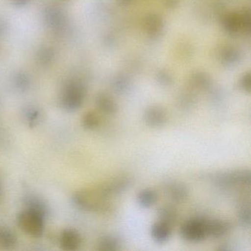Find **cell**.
<instances>
[{"label": "cell", "instance_id": "27", "mask_svg": "<svg viewBox=\"0 0 251 251\" xmlns=\"http://www.w3.org/2000/svg\"><path fill=\"white\" fill-rule=\"evenodd\" d=\"M40 113L36 108H29L26 111L25 117L30 126H34L39 121Z\"/></svg>", "mask_w": 251, "mask_h": 251}, {"label": "cell", "instance_id": "7", "mask_svg": "<svg viewBox=\"0 0 251 251\" xmlns=\"http://www.w3.org/2000/svg\"><path fill=\"white\" fill-rule=\"evenodd\" d=\"M167 111L164 107L158 105H151L144 111L143 120L148 127L159 128L167 123Z\"/></svg>", "mask_w": 251, "mask_h": 251}, {"label": "cell", "instance_id": "12", "mask_svg": "<svg viewBox=\"0 0 251 251\" xmlns=\"http://www.w3.org/2000/svg\"><path fill=\"white\" fill-rule=\"evenodd\" d=\"M95 105L100 111L106 115H114L118 111V105L115 100L111 95L105 92L97 95Z\"/></svg>", "mask_w": 251, "mask_h": 251}, {"label": "cell", "instance_id": "16", "mask_svg": "<svg viewBox=\"0 0 251 251\" xmlns=\"http://www.w3.org/2000/svg\"><path fill=\"white\" fill-rule=\"evenodd\" d=\"M25 208L39 213L47 218L48 215V205L46 202L36 195H28L24 199Z\"/></svg>", "mask_w": 251, "mask_h": 251}, {"label": "cell", "instance_id": "32", "mask_svg": "<svg viewBox=\"0 0 251 251\" xmlns=\"http://www.w3.org/2000/svg\"><path fill=\"white\" fill-rule=\"evenodd\" d=\"M20 1H25V0H20Z\"/></svg>", "mask_w": 251, "mask_h": 251}, {"label": "cell", "instance_id": "13", "mask_svg": "<svg viewBox=\"0 0 251 251\" xmlns=\"http://www.w3.org/2000/svg\"><path fill=\"white\" fill-rule=\"evenodd\" d=\"M173 233V226L158 220L151 227V234L152 239L158 243H164L170 239Z\"/></svg>", "mask_w": 251, "mask_h": 251}, {"label": "cell", "instance_id": "2", "mask_svg": "<svg viewBox=\"0 0 251 251\" xmlns=\"http://www.w3.org/2000/svg\"><path fill=\"white\" fill-rule=\"evenodd\" d=\"M211 180L217 187L230 189L236 186L249 187L251 183V173L248 169L220 172L211 176Z\"/></svg>", "mask_w": 251, "mask_h": 251}, {"label": "cell", "instance_id": "31", "mask_svg": "<svg viewBox=\"0 0 251 251\" xmlns=\"http://www.w3.org/2000/svg\"><path fill=\"white\" fill-rule=\"evenodd\" d=\"M118 1L123 4H127L133 1V0H118Z\"/></svg>", "mask_w": 251, "mask_h": 251}, {"label": "cell", "instance_id": "4", "mask_svg": "<svg viewBox=\"0 0 251 251\" xmlns=\"http://www.w3.org/2000/svg\"><path fill=\"white\" fill-rule=\"evenodd\" d=\"M86 95V88L83 84L76 82L68 83L61 93V105L66 111H77L83 105Z\"/></svg>", "mask_w": 251, "mask_h": 251}, {"label": "cell", "instance_id": "10", "mask_svg": "<svg viewBox=\"0 0 251 251\" xmlns=\"http://www.w3.org/2000/svg\"><path fill=\"white\" fill-rule=\"evenodd\" d=\"M60 245L64 251H76L82 244V236L80 232L75 228H66L60 235Z\"/></svg>", "mask_w": 251, "mask_h": 251}, {"label": "cell", "instance_id": "21", "mask_svg": "<svg viewBox=\"0 0 251 251\" xmlns=\"http://www.w3.org/2000/svg\"><path fill=\"white\" fill-rule=\"evenodd\" d=\"M17 242L15 233L6 226H0V247L9 249L14 248Z\"/></svg>", "mask_w": 251, "mask_h": 251}, {"label": "cell", "instance_id": "8", "mask_svg": "<svg viewBox=\"0 0 251 251\" xmlns=\"http://www.w3.org/2000/svg\"><path fill=\"white\" fill-rule=\"evenodd\" d=\"M164 195L173 203H181L189 196V188L179 181H170L164 186Z\"/></svg>", "mask_w": 251, "mask_h": 251}, {"label": "cell", "instance_id": "1", "mask_svg": "<svg viewBox=\"0 0 251 251\" xmlns=\"http://www.w3.org/2000/svg\"><path fill=\"white\" fill-rule=\"evenodd\" d=\"M110 198L101 192L99 187L77 191L73 197V203L86 211L101 212L109 209Z\"/></svg>", "mask_w": 251, "mask_h": 251}, {"label": "cell", "instance_id": "26", "mask_svg": "<svg viewBox=\"0 0 251 251\" xmlns=\"http://www.w3.org/2000/svg\"><path fill=\"white\" fill-rule=\"evenodd\" d=\"M157 82L162 86H168L173 83V77L171 74L165 70H161L157 73Z\"/></svg>", "mask_w": 251, "mask_h": 251}, {"label": "cell", "instance_id": "28", "mask_svg": "<svg viewBox=\"0 0 251 251\" xmlns=\"http://www.w3.org/2000/svg\"><path fill=\"white\" fill-rule=\"evenodd\" d=\"M240 14L241 19H242V31L250 33L251 27V12H250V11L246 10Z\"/></svg>", "mask_w": 251, "mask_h": 251}, {"label": "cell", "instance_id": "22", "mask_svg": "<svg viewBox=\"0 0 251 251\" xmlns=\"http://www.w3.org/2000/svg\"><path fill=\"white\" fill-rule=\"evenodd\" d=\"M81 123L83 127L86 130H95L100 126V117L95 111H87L82 117Z\"/></svg>", "mask_w": 251, "mask_h": 251}, {"label": "cell", "instance_id": "5", "mask_svg": "<svg viewBox=\"0 0 251 251\" xmlns=\"http://www.w3.org/2000/svg\"><path fill=\"white\" fill-rule=\"evenodd\" d=\"M207 218L197 217L185 222L180 229L182 239L192 243H198L205 240L207 236Z\"/></svg>", "mask_w": 251, "mask_h": 251}, {"label": "cell", "instance_id": "3", "mask_svg": "<svg viewBox=\"0 0 251 251\" xmlns=\"http://www.w3.org/2000/svg\"><path fill=\"white\" fill-rule=\"evenodd\" d=\"M45 220L46 218L39 213L25 208L17 215V223L26 234L39 238L45 233Z\"/></svg>", "mask_w": 251, "mask_h": 251}, {"label": "cell", "instance_id": "15", "mask_svg": "<svg viewBox=\"0 0 251 251\" xmlns=\"http://www.w3.org/2000/svg\"><path fill=\"white\" fill-rule=\"evenodd\" d=\"M225 30L232 36H236L242 31V19L239 13H230L223 19Z\"/></svg>", "mask_w": 251, "mask_h": 251}, {"label": "cell", "instance_id": "19", "mask_svg": "<svg viewBox=\"0 0 251 251\" xmlns=\"http://www.w3.org/2000/svg\"><path fill=\"white\" fill-rule=\"evenodd\" d=\"M122 242L118 236L114 235H105L98 239V251H116L121 249Z\"/></svg>", "mask_w": 251, "mask_h": 251}, {"label": "cell", "instance_id": "23", "mask_svg": "<svg viewBox=\"0 0 251 251\" xmlns=\"http://www.w3.org/2000/svg\"><path fill=\"white\" fill-rule=\"evenodd\" d=\"M220 56L223 62L227 65H234L240 59V53L233 48H227L223 50Z\"/></svg>", "mask_w": 251, "mask_h": 251}, {"label": "cell", "instance_id": "11", "mask_svg": "<svg viewBox=\"0 0 251 251\" xmlns=\"http://www.w3.org/2000/svg\"><path fill=\"white\" fill-rule=\"evenodd\" d=\"M143 27L150 37H158L164 29V20L158 14H150L144 20Z\"/></svg>", "mask_w": 251, "mask_h": 251}, {"label": "cell", "instance_id": "25", "mask_svg": "<svg viewBox=\"0 0 251 251\" xmlns=\"http://www.w3.org/2000/svg\"><path fill=\"white\" fill-rule=\"evenodd\" d=\"M113 88L117 93L123 95L126 93L130 89V82L126 77L120 76L114 80Z\"/></svg>", "mask_w": 251, "mask_h": 251}, {"label": "cell", "instance_id": "20", "mask_svg": "<svg viewBox=\"0 0 251 251\" xmlns=\"http://www.w3.org/2000/svg\"><path fill=\"white\" fill-rule=\"evenodd\" d=\"M189 85L195 90L206 91L211 89L212 82L205 73H197L191 77Z\"/></svg>", "mask_w": 251, "mask_h": 251}, {"label": "cell", "instance_id": "9", "mask_svg": "<svg viewBox=\"0 0 251 251\" xmlns=\"http://www.w3.org/2000/svg\"><path fill=\"white\" fill-rule=\"evenodd\" d=\"M231 223L223 219H208L206 222L207 236L212 239H220L226 236L231 230Z\"/></svg>", "mask_w": 251, "mask_h": 251}, {"label": "cell", "instance_id": "24", "mask_svg": "<svg viewBox=\"0 0 251 251\" xmlns=\"http://www.w3.org/2000/svg\"><path fill=\"white\" fill-rule=\"evenodd\" d=\"M177 104L181 109L189 110L193 108L196 104V98L189 92L182 93L179 97Z\"/></svg>", "mask_w": 251, "mask_h": 251}, {"label": "cell", "instance_id": "18", "mask_svg": "<svg viewBox=\"0 0 251 251\" xmlns=\"http://www.w3.org/2000/svg\"><path fill=\"white\" fill-rule=\"evenodd\" d=\"M158 200V193L152 188L142 189L136 195V201L142 208H148L153 206Z\"/></svg>", "mask_w": 251, "mask_h": 251}, {"label": "cell", "instance_id": "17", "mask_svg": "<svg viewBox=\"0 0 251 251\" xmlns=\"http://www.w3.org/2000/svg\"><path fill=\"white\" fill-rule=\"evenodd\" d=\"M157 216L159 221L173 226L178 220L179 214L177 208L174 205L169 204L160 207L157 211Z\"/></svg>", "mask_w": 251, "mask_h": 251}, {"label": "cell", "instance_id": "29", "mask_svg": "<svg viewBox=\"0 0 251 251\" xmlns=\"http://www.w3.org/2000/svg\"><path fill=\"white\" fill-rule=\"evenodd\" d=\"M239 87L243 92L251 93V73H245L239 80Z\"/></svg>", "mask_w": 251, "mask_h": 251}, {"label": "cell", "instance_id": "6", "mask_svg": "<svg viewBox=\"0 0 251 251\" xmlns=\"http://www.w3.org/2000/svg\"><path fill=\"white\" fill-rule=\"evenodd\" d=\"M132 182L133 180L130 176H120L108 180L99 188L104 195L111 198L127 191L131 186Z\"/></svg>", "mask_w": 251, "mask_h": 251}, {"label": "cell", "instance_id": "30", "mask_svg": "<svg viewBox=\"0 0 251 251\" xmlns=\"http://www.w3.org/2000/svg\"><path fill=\"white\" fill-rule=\"evenodd\" d=\"M162 2L166 8L174 9L180 3V0H162Z\"/></svg>", "mask_w": 251, "mask_h": 251}, {"label": "cell", "instance_id": "14", "mask_svg": "<svg viewBox=\"0 0 251 251\" xmlns=\"http://www.w3.org/2000/svg\"><path fill=\"white\" fill-rule=\"evenodd\" d=\"M250 197L241 200L236 212L238 223L242 227L248 228L251 224V208Z\"/></svg>", "mask_w": 251, "mask_h": 251}]
</instances>
